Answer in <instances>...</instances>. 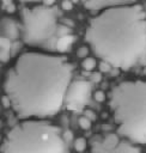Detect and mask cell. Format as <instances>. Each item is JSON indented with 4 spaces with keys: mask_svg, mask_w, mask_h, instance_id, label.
Returning <instances> with one entry per match:
<instances>
[{
    "mask_svg": "<svg viewBox=\"0 0 146 153\" xmlns=\"http://www.w3.org/2000/svg\"><path fill=\"white\" fill-rule=\"evenodd\" d=\"M72 76L65 55L26 51L7 69L2 88L18 118L45 120L61 110Z\"/></svg>",
    "mask_w": 146,
    "mask_h": 153,
    "instance_id": "cell-1",
    "label": "cell"
},
{
    "mask_svg": "<svg viewBox=\"0 0 146 153\" xmlns=\"http://www.w3.org/2000/svg\"><path fill=\"white\" fill-rule=\"evenodd\" d=\"M84 39L114 68L128 71L146 62V12L139 4L103 10L90 18Z\"/></svg>",
    "mask_w": 146,
    "mask_h": 153,
    "instance_id": "cell-2",
    "label": "cell"
},
{
    "mask_svg": "<svg viewBox=\"0 0 146 153\" xmlns=\"http://www.w3.org/2000/svg\"><path fill=\"white\" fill-rule=\"evenodd\" d=\"M109 106L117 134L133 143H146V81L128 80L112 87Z\"/></svg>",
    "mask_w": 146,
    "mask_h": 153,
    "instance_id": "cell-3",
    "label": "cell"
},
{
    "mask_svg": "<svg viewBox=\"0 0 146 153\" xmlns=\"http://www.w3.org/2000/svg\"><path fill=\"white\" fill-rule=\"evenodd\" d=\"M65 139L60 127L48 120H23L5 135L1 153H63Z\"/></svg>",
    "mask_w": 146,
    "mask_h": 153,
    "instance_id": "cell-4",
    "label": "cell"
},
{
    "mask_svg": "<svg viewBox=\"0 0 146 153\" xmlns=\"http://www.w3.org/2000/svg\"><path fill=\"white\" fill-rule=\"evenodd\" d=\"M59 16L60 11L56 6L38 5L32 8L23 7L20 10V29L24 43L30 47L56 50L60 27L57 23Z\"/></svg>",
    "mask_w": 146,
    "mask_h": 153,
    "instance_id": "cell-5",
    "label": "cell"
},
{
    "mask_svg": "<svg viewBox=\"0 0 146 153\" xmlns=\"http://www.w3.org/2000/svg\"><path fill=\"white\" fill-rule=\"evenodd\" d=\"M91 97V85L87 80L78 79L71 82L65 98V105L67 110L78 112L83 110Z\"/></svg>",
    "mask_w": 146,
    "mask_h": 153,
    "instance_id": "cell-6",
    "label": "cell"
},
{
    "mask_svg": "<svg viewBox=\"0 0 146 153\" xmlns=\"http://www.w3.org/2000/svg\"><path fill=\"white\" fill-rule=\"evenodd\" d=\"M90 153H141V151L129 140H121L118 135L109 134L104 139L93 142Z\"/></svg>",
    "mask_w": 146,
    "mask_h": 153,
    "instance_id": "cell-7",
    "label": "cell"
},
{
    "mask_svg": "<svg viewBox=\"0 0 146 153\" xmlns=\"http://www.w3.org/2000/svg\"><path fill=\"white\" fill-rule=\"evenodd\" d=\"M83 6L89 11H103L105 8L129 5L134 0H80Z\"/></svg>",
    "mask_w": 146,
    "mask_h": 153,
    "instance_id": "cell-8",
    "label": "cell"
},
{
    "mask_svg": "<svg viewBox=\"0 0 146 153\" xmlns=\"http://www.w3.org/2000/svg\"><path fill=\"white\" fill-rule=\"evenodd\" d=\"M0 27H1V36L6 37L11 41L17 39L19 37V35L22 33V29L18 26L17 22L8 17L1 18Z\"/></svg>",
    "mask_w": 146,
    "mask_h": 153,
    "instance_id": "cell-9",
    "label": "cell"
},
{
    "mask_svg": "<svg viewBox=\"0 0 146 153\" xmlns=\"http://www.w3.org/2000/svg\"><path fill=\"white\" fill-rule=\"evenodd\" d=\"M11 49H12V44H11V39L6 38V37H0V60L2 63H6L10 57H11Z\"/></svg>",
    "mask_w": 146,
    "mask_h": 153,
    "instance_id": "cell-10",
    "label": "cell"
},
{
    "mask_svg": "<svg viewBox=\"0 0 146 153\" xmlns=\"http://www.w3.org/2000/svg\"><path fill=\"white\" fill-rule=\"evenodd\" d=\"M75 41V37L71 33V35H66V36H62V37H59L57 42H56V50L59 53H66L71 47L72 44L74 43Z\"/></svg>",
    "mask_w": 146,
    "mask_h": 153,
    "instance_id": "cell-11",
    "label": "cell"
},
{
    "mask_svg": "<svg viewBox=\"0 0 146 153\" xmlns=\"http://www.w3.org/2000/svg\"><path fill=\"white\" fill-rule=\"evenodd\" d=\"M96 60L93 59V57H86V59H84V61L81 62V67H83V69L85 71V72H91V71H93L95 69V67H96Z\"/></svg>",
    "mask_w": 146,
    "mask_h": 153,
    "instance_id": "cell-12",
    "label": "cell"
},
{
    "mask_svg": "<svg viewBox=\"0 0 146 153\" xmlns=\"http://www.w3.org/2000/svg\"><path fill=\"white\" fill-rule=\"evenodd\" d=\"M86 146H87V143H86V140L84 137H78L74 141V148L77 152H80V153L84 152L86 149Z\"/></svg>",
    "mask_w": 146,
    "mask_h": 153,
    "instance_id": "cell-13",
    "label": "cell"
},
{
    "mask_svg": "<svg viewBox=\"0 0 146 153\" xmlns=\"http://www.w3.org/2000/svg\"><path fill=\"white\" fill-rule=\"evenodd\" d=\"M91 122H92V121H91L90 118H87L85 115L81 116V117H79V120H78L79 127H80L81 129H84V130H87V129L91 128Z\"/></svg>",
    "mask_w": 146,
    "mask_h": 153,
    "instance_id": "cell-14",
    "label": "cell"
},
{
    "mask_svg": "<svg viewBox=\"0 0 146 153\" xmlns=\"http://www.w3.org/2000/svg\"><path fill=\"white\" fill-rule=\"evenodd\" d=\"M111 67H112V66H111L110 63L105 62V61H101V62H99V72H101V73H108V72H110Z\"/></svg>",
    "mask_w": 146,
    "mask_h": 153,
    "instance_id": "cell-15",
    "label": "cell"
},
{
    "mask_svg": "<svg viewBox=\"0 0 146 153\" xmlns=\"http://www.w3.org/2000/svg\"><path fill=\"white\" fill-rule=\"evenodd\" d=\"M87 54H89V48L87 47H80L77 50V56L80 57V59H86Z\"/></svg>",
    "mask_w": 146,
    "mask_h": 153,
    "instance_id": "cell-16",
    "label": "cell"
},
{
    "mask_svg": "<svg viewBox=\"0 0 146 153\" xmlns=\"http://www.w3.org/2000/svg\"><path fill=\"white\" fill-rule=\"evenodd\" d=\"M93 98H95V100H96V102L102 103V102H104V100H105V93H104L103 91L98 90V91H96V92L93 93Z\"/></svg>",
    "mask_w": 146,
    "mask_h": 153,
    "instance_id": "cell-17",
    "label": "cell"
},
{
    "mask_svg": "<svg viewBox=\"0 0 146 153\" xmlns=\"http://www.w3.org/2000/svg\"><path fill=\"white\" fill-rule=\"evenodd\" d=\"M61 8L65 11H71L73 8V2L71 0H63L61 4Z\"/></svg>",
    "mask_w": 146,
    "mask_h": 153,
    "instance_id": "cell-18",
    "label": "cell"
},
{
    "mask_svg": "<svg viewBox=\"0 0 146 153\" xmlns=\"http://www.w3.org/2000/svg\"><path fill=\"white\" fill-rule=\"evenodd\" d=\"M90 78H91V80L93 82H99L102 80V74H101V72H95V73L91 74Z\"/></svg>",
    "mask_w": 146,
    "mask_h": 153,
    "instance_id": "cell-19",
    "label": "cell"
},
{
    "mask_svg": "<svg viewBox=\"0 0 146 153\" xmlns=\"http://www.w3.org/2000/svg\"><path fill=\"white\" fill-rule=\"evenodd\" d=\"M85 116L87 118H90L91 121H95L96 120V114L92 110H85Z\"/></svg>",
    "mask_w": 146,
    "mask_h": 153,
    "instance_id": "cell-20",
    "label": "cell"
},
{
    "mask_svg": "<svg viewBox=\"0 0 146 153\" xmlns=\"http://www.w3.org/2000/svg\"><path fill=\"white\" fill-rule=\"evenodd\" d=\"M63 139H65V141H69V140H72L73 139V133L71 131V130H67V131H65L63 133Z\"/></svg>",
    "mask_w": 146,
    "mask_h": 153,
    "instance_id": "cell-21",
    "label": "cell"
},
{
    "mask_svg": "<svg viewBox=\"0 0 146 153\" xmlns=\"http://www.w3.org/2000/svg\"><path fill=\"white\" fill-rule=\"evenodd\" d=\"M6 11H7L8 13H13V12L16 11V6H14V4L8 2V4L6 5Z\"/></svg>",
    "mask_w": 146,
    "mask_h": 153,
    "instance_id": "cell-22",
    "label": "cell"
},
{
    "mask_svg": "<svg viewBox=\"0 0 146 153\" xmlns=\"http://www.w3.org/2000/svg\"><path fill=\"white\" fill-rule=\"evenodd\" d=\"M61 24H65V25H67V26H69V27H73V26H74V22L71 20V19H62Z\"/></svg>",
    "mask_w": 146,
    "mask_h": 153,
    "instance_id": "cell-23",
    "label": "cell"
},
{
    "mask_svg": "<svg viewBox=\"0 0 146 153\" xmlns=\"http://www.w3.org/2000/svg\"><path fill=\"white\" fill-rule=\"evenodd\" d=\"M44 1V5H47V6H54V4H55V0H43Z\"/></svg>",
    "mask_w": 146,
    "mask_h": 153,
    "instance_id": "cell-24",
    "label": "cell"
},
{
    "mask_svg": "<svg viewBox=\"0 0 146 153\" xmlns=\"http://www.w3.org/2000/svg\"><path fill=\"white\" fill-rule=\"evenodd\" d=\"M20 2H38V1H42V0H18Z\"/></svg>",
    "mask_w": 146,
    "mask_h": 153,
    "instance_id": "cell-25",
    "label": "cell"
},
{
    "mask_svg": "<svg viewBox=\"0 0 146 153\" xmlns=\"http://www.w3.org/2000/svg\"><path fill=\"white\" fill-rule=\"evenodd\" d=\"M71 1H72V2H73V4H77V2H79V1H80V0H71Z\"/></svg>",
    "mask_w": 146,
    "mask_h": 153,
    "instance_id": "cell-26",
    "label": "cell"
}]
</instances>
